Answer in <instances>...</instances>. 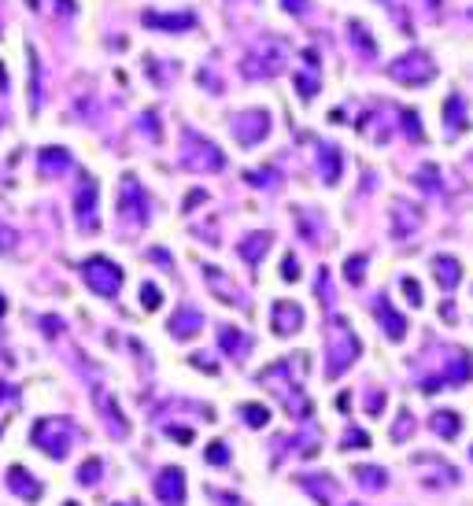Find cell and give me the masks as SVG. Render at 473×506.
I'll return each instance as SVG.
<instances>
[{
    "label": "cell",
    "instance_id": "1",
    "mask_svg": "<svg viewBox=\"0 0 473 506\" xmlns=\"http://www.w3.org/2000/svg\"><path fill=\"white\" fill-rule=\"evenodd\" d=\"M71 436H74V425L67 418H45L34 425V444L52 458H63L71 451Z\"/></svg>",
    "mask_w": 473,
    "mask_h": 506
},
{
    "label": "cell",
    "instance_id": "2",
    "mask_svg": "<svg viewBox=\"0 0 473 506\" xmlns=\"http://www.w3.org/2000/svg\"><path fill=\"white\" fill-rule=\"evenodd\" d=\"M355 355H359V340H355L351 329L337 318L330 329V377H340V373L351 366Z\"/></svg>",
    "mask_w": 473,
    "mask_h": 506
},
{
    "label": "cell",
    "instance_id": "3",
    "mask_svg": "<svg viewBox=\"0 0 473 506\" xmlns=\"http://www.w3.org/2000/svg\"><path fill=\"white\" fill-rule=\"evenodd\" d=\"M82 277H85V284L93 292H100V296H115L118 292V284H122V270H118L115 263H108V259H100V255H93L89 263L82 266Z\"/></svg>",
    "mask_w": 473,
    "mask_h": 506
},
{
    "label": "cell",
    "instance_id": "4",
    "mask_svg": "<svg viewBox=\"0 0 473 506\" xmlns=\"http://www.w3.org/2000/svg\"><path fill=\"white\" fill-rule=\"evenodd\" d=\"M155 496H160L167 506H181L185 503V473L181 470H163L155 477Z\"/></svg>",
    "mask_w": 473,
    "mask_h": 506
},
{
    "label": "cell",
    "instance_id": "5",
    "mask_svg": "<svg viewBox=\"0 0 473 506\" xmlns=\"http://www.w3.org/2000/svg\"><path fill=\"white\" fill-rule=\"evenodd\" d=\"M299 326H304V310H299L296 303H285V300L274 303V333L288 336V333H296Z\"/></svg>",
    "mask_w": 473,
    "mask_h": 506
},
{
    "label": "cell",
    "instance_id": "6",
    "mask_svg": "<svg viewBox=\"0 0 473 506\" xmlns=\"http://www.w3.org/2000/svg\"><path fill=\"white\" fill-rule=\"evenodd\" d=\"M8 484H11V491H15L19 499H26V503H37V499H41V484H37L34 473H26L22 465H11Z\"/></svg>",
    "mask_w": 473,
    "mask_h": 506
},
{
    "label": "cell",
    "instance_id": "7",
    "mask_svg": "<svg viewBox=\"0 0 473 506\" xmlns=\"http://www.w3.org/2000/svg\"><path fill=\"white\" fill-rule=\"evenodd\" d=\"M196 329H204V318L196 315L192 307H181L178 315L170 318V333H174V336H181V340H189V336H192Z\"/></svg>",
    "mask_w": 473,
    "mask_h": 506
},
{
    "label": "cell",
    "instance_id": "8",
    "mask_svg": "<svg viewBox=\"0 0 473 506\" xmlns=\"http://www.w3.org/2000/svg\"><path fill=\"white\" fill-rule=\"evenodd\" d=\"M93 200H97V181H89V178H85V189L78 192V218H82V226H85V229H97Z\"/></svg>",
    "mask_w": 473,
    "mask_h": 506
},
{
    "label": "cell",
    "instance_id": "9",
    "mask_svg": "<svg viewBox=\"0 0 473 506\" xmlns=\"http://www.w3.org/2000/svg\"><path fill=\"white\" fill-rule=\"evenodd\" d=\"M122 211H126V218H144V196L137 189V178L122 181Z\"/></svg>",
    "mask_w": 473,
    "mask_h": 506
},
{
    "label": "cell",
    "instance_id": "10",
    "mask_svg": "<svg viewBox=\"0 0 473 506\" xmlns=\"http://www.w3.org/2000/svg\"><path fill=\"white\" fill-rule=\"evenodd\" d=\"M437 281L444 289H455V284L463 281V266H458L455 259H437Z\"/></svg>",
    "mask_w": 473,
    "mask_h": 506
},
{
    "label": "cell",
    "instance_id": "11",
    "mask_svg": "<svg viewBox=\"0 0 473 506\" xmlns=\"http://www.w3.org/2000/svg\"><path fill=\"white\" fill-rule=\"evenodd\" d=\"M432 429H437L444 440H455V436H458V429H463V421H458V414H451V410H440L437 418H432Z\"/></svg>",
    "mask_w": 473,
    "mask_h": 506
},
{
    "label": "cell",
    "instance_id": "12",
    "mask_svg": "<svg viewBox=\"0 0 473 506\" xmlns=\"http://www.w3.org/2000/svg\"><path fill=\"white\" fill-rule=\"evenodd\" d=\"M267 248H270V237H267V233H255V237H248V244H241V255L255 266L259 255H267Z\"/></svg>",
    "mask_w": 473,
    "mask_h": 506
},
{
    "label": "cell",
    "instance_id": "13",
    "mask_svg": "<svg viewBox=\"0 0 473 506\" xmlns=\"http://www.w3.org/2000/svg\"><path fill=\"white\" fill-rule=\"evenodd\" d=\"M377 315L385 318V329H388V336H392V340H403V329H407V321H403V318H400V315H396V310H392L385 300H381Z\"/></svg>",
    "mask_w": 473,
    "mask_h": 506
},
{
    "label": "cell",
    "instance_id": "14",
    "mask_svg": "<svg viewBox=\"0 0 473 506\" xmlns=\"http://www.w3.org/2000/svg\"><path fill=\"white\" fill-rule=\"evenodd\" d=\"M355 477H359L362 488H385V470H374V465H359Z\"/></svg>",
    "mask_w": 473,
    "mask_h": 506
},
{
    "label": "cell",
    "instance_id": "15",
    "mask_svg": "<svg viewBox=\"0 0 473 506\" xmlns=\"http://www.w3.org/2000/svg\"><path fill=\"white\" fill-rule=\"evenodd\" d=\"M241 414H244V421L252 425V429H259V425H267V421H270V410H267V407H259V403H244Z\"/></svg>",
    "mask_w": 473,
    "mask_h": 506
},
{
    "label": "cell",
    "instance_id": "16",
    "mask_svg": "<svg viewBox=\"0 0 473 506\" xmlns=\"http://www.w3.org/2000/svg\"><path fill=\"white\" fill-rule=\"evenodd\" d=\"M222 347L226 352H233V355H241V352H248V336H241V333H230V329H222Z\"/></svg>",
    "mask_w": 473,
    "mask_h": 506
},
{
    "label": "cell",
    "instance_id": "17",
    "mask_svg": "<svg viewBox=\"0 0 473 506\" xmlns=\"http://www.w3.org/2000/svg\"><path fill=\"white\" fill-rule=\"evenodd\" d=\"M97 481H100V458H89L78 470V484H97Z\"/></svg>",
    "mask_w": 473,
    "mask_h": 506
},
{
    "label": "cell",
    "instance_id": "18",
    "mask_svg": "<svg viewBox=\"0 0 473 506\" xmlns=\"http://www.w3.org/2000/svg\"><path fill=\"white\" fill-rule=\"evenodd\" d=\"M362 263H366V259H362V255H355V259H348V266H344V277H348L351 284H359V281H362Z\"/></svg>",
    "mask_w": 473,
    "mask_h": 506
},
{
    "label": "cell",
    "instance_id": "19",
    "mask_svg": "<svg viewBox=\"0 0 473 506\" xmlns=\"http://www.w3.org/2000/svg\"><path fill=\"white\" fill-rule=\"evenodd\" d=\"M141 303L148 310H155V307H160V289H155V284H144V289H141Z\"/></svg>",
    "mask_w": 473,
    "mask_h": 506
},
{
    "label": "cell",
    "instance_id": "20",
    "mask_svg": "<svg viewBox=\"0 0 473 506\" xmlns=\"http://www.w3.org/2000/svg\"><path fill=\"white\" fill-rule=\"evenodd\" d=\"M230 455H226V444H211L207 447V462H215V465H222Z\"/></svg>",
    "mask_w": 473,
    "mask_h": 506
},
{
    "label": "cell",
    "instance_id": "21",
    "mask_svg": "<svg viewBox=\"0 0 473 506\" xmlns=\"http://www.w3.org/2000/svg\"><path fill=\"white\" fill-rule=\"evenodd\" d=\"M403 292L411 296V303H422V289H418V281H411V277H403Z\"/></svg>",
    "mask_w": 473,
    "mask_h": 506
},
{
    "label": "cell",
    "instance_id": "22",
    "mask_svg": "<svg viewBox=\"0 0 473 506\" xmlns=\"http://www.w3.org/2000/svg\"><path fill=\"white\" fill-rule=\"evenodd\" d=\"M281 277H285V281H296V277H299V263H296L292 255L285 259V270H281Z\"/></svg>",
    "mask_w": 473,
    "mask_h": 506
},
{
    "label": "cell",
    "instance_id": "23",
    "mask_svg": "<svg viewBox=\"0 0 473 506\" xmlns=\"http://www.w3.org/2000/svg\"><path fill=\"white\" fill-rule=\"evenodd\" d=\"M381 407H385V396L374 392V396H370V410H381Z\"/></svg>",
    "mask_w": 473,
    "mask_h": 506
},
{
    "label": "cell",
    "instance_id": "24",
    "mask_svg": "<svg viewBox=\"0 0 473 506\" xmlns=\"http://www.w3.org/2000/svg\"><path fill=\"white\" fill-rule=\"evenodd\" d=\"M0 315H4V300H0Z\"/></svg>",
    "mask_w": 473,
    "mask_h": 506
}]
</instances>
